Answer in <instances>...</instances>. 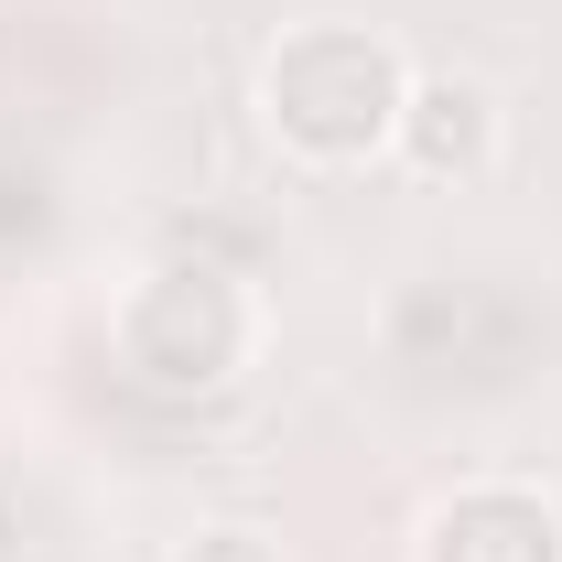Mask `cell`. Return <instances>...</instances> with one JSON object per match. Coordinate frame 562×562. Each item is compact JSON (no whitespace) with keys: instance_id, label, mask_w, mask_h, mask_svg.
I'll return each mask as SVG.
<instances>
[{"instance_id":"obj_2","label":"cell","mask_w":562,"mask_h":562,"mask_svg":"<svg viewBox=\"0 0 562 562\" xmlns=\"http://www.w3.org/2000/svg\"><path fill=\"white\" fill-rule=\"evenodd\" d=\"M109 347H120V368H131L140 390H162V401L227 390V379L260 357V292L238 271H216V260H162V271L131 281Z\"/></svg>"},{"instance_id":"obj_1","label":"cell","mask_w":562,"mask_h":562,"mask_svg":"<svg viewBox=\"0 0 562 562\" xmlns=\"http://www.w3.org/2000/svg\"><path fill=\"white\" fill-rule=\"evenodd\" d=\"M401 98L412 66L390 33L368 22H292L271 55H260V131L303 162V173H357L379 162L401 131Z\"/></svg>"},{"instance_id":"obj_3","label":"cell","mask_w":562,"mask_h":562,"mask_svg":"<svg viewBox=\"0 0 562 562\" xmlns=\"http://www.w3.org/2000/svg\"><path fill=\"white\" fill-rule=\"evenodd\" d=\"M497 140H508V120H497V98L476 87V76H412L390 151L412 162L422 184H476V173L497 162Z\"/></svg>"},{"instance_id":"obj_5","label":"cell","mask_w":562,"mask_h":562,"mask_svg":"<svg viewBox=\"0 0 562 562\" xmlns=\"http://www.w3.org/2000/svg\"><path fill=\"white\" fill-rule=\"evenodd\" d=\"M173 562H281V552H271V530H249V519H216V530H195Z\"/></svg>"},{"instance_id":"obj_4","label":"cell","mask_w":562,"mask_h":562,"mask_svg":"<svg viewBox=\"0 0 562 562\" xmlns=\"http://www.w3.org/2000/svg\"><path fill=\"white\" fill-rule=\"evenodd\" d=\"M422 562H562V508L530 487H465L422 519Z\"/></svg>"}]
</instances>
